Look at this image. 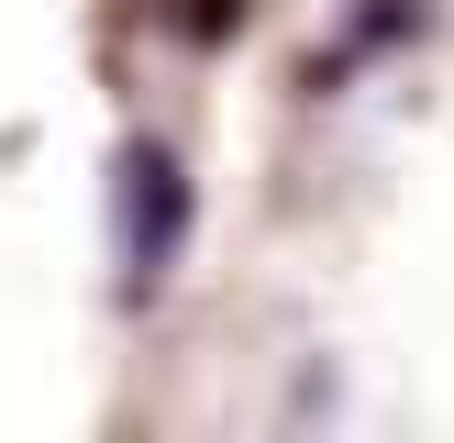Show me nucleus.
I'll return each mask as SVG.
<instances>
[{
    "mask_svg": "<svg viewBox=\"0 0 454 443\" xmlns=\"http://www.w3.org/2000/svg\"><path fill=\"white\" fill-rule=\"evenodd\" d=\"M189 167H177L167 144H122V167H111V266H122V310H155L177 288V266H189Z\"/></svg>",
    "mask_w": 454,
    "mask_h": 443,
    "instance_id": "1",
    "label": "nucleus"
},
{
    "mask_svg": "<svg viewBox=\"0 0 454 443\" xmlns=\"http://www.w3.org/2000/svg\"><path fill=\"white\" fill-rule=\"evenodd\" d=\"M177 22H189L200 44H222V34H233V22H244V0H177Z\"/></svg>",
    "mask_w": 454,
    "mask_h": 443,
    "instance_id": "2",
    "label": "nucleus"
}]
</instances>
